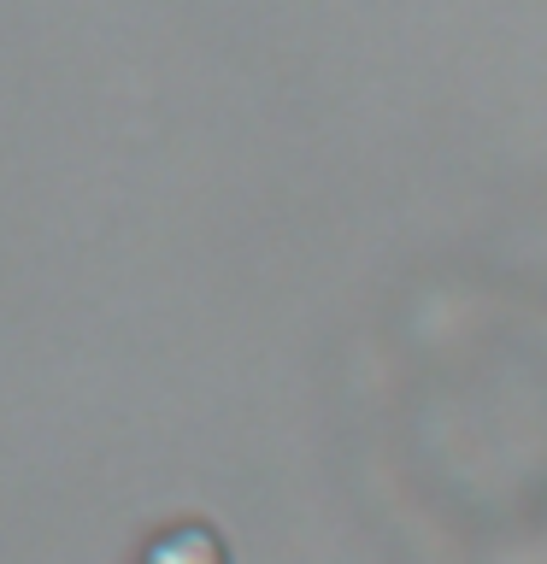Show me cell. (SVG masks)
I'll use <instances>...</instances> for the list:
<instances>
[{
	"label": "cell",
	"instance_id": "obj_1",
	"mask_svg": "<svg viewBox=\"0 0 547 564\" xmlns=\"http://www.w3.org/2000/svg\"><path fill=\"white\" fill-rule=\"evenodd\" d=\"M141 564H229V558H224V541L212 535V529L183 523V529H165V535L141 553Z\"/></svg>",
	"mask_w": 547,
	"mask_h": 564
}]
</instances>
